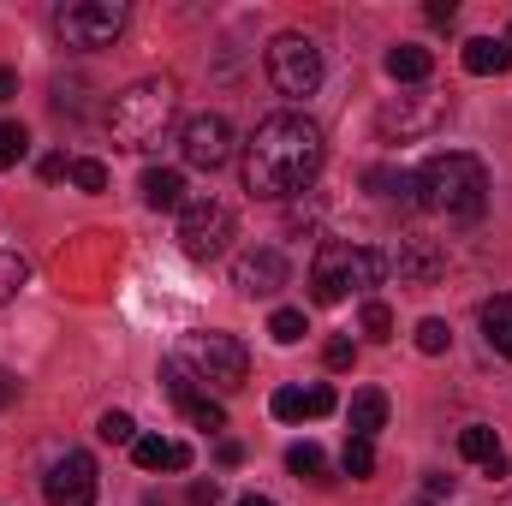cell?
Instances as JSON below:
<instances>
[{
	"label": "cell",
	"instance_id": "obj_1",
	"mask_svg": "<svg viewBox=\"0 0 512 506\" xmlns=\"http://www.w3.org/2000/svg\"><path fill=\"white\" fill-rule=\"evenodd\" d=\"M322 161H328V137L310 114H292V108L268 114V120H256L251 143H245V191L286 203L316 185Z\"/></svg>",
	"mask_w": 512,
	"mask_h": 506
},
{
	"label": "cell",
	"instance_id": "obj_2",
	"mask_svg": "<svg viewBox=\"0 0 512 506\" xmlns=\"http://www.w3.org/2000/svg\"><path fill=\"white\" fill-rule=\"evenodd\" d=\"M411 191H417V209H429V215L483 221V209H489V167L477 155H465V149H447V155H429L411 173Z\"/></svg>",
	"mask_w": 512,
	"mask_h": 506
},
{
	"label": "cell",
	"instance_id": "obj_3",
	"mask_svg": "<svg viewBox=\"0 0 512 506\" xmlns=\"http://www.w3.org/2000/svg\"><path fill=\"white\" fill-rule=\"evenodd\" d=\"M173 108H179V84L173 78H137L108 108V131H114L120 149H155L161 131L173 126Z\"/></svg>",
	"mask_w": 512,
	"mask_h": 506
},
{
	"label": "cell",
	"instance_id": "obj_4",
	"mask_svg": "<svg viewBox=\"0 0 512 506\" xmlns=\"http://www.w3.org/2000/svg\"><path fill=\"white\" fill-rule=\"evenodd\" d=\"M387 280V251H370V245H340L328 239L316 262H310V298L316 304H340L346 292H370Z\"/></svg>",
	"mask_w": 512,
	"mask_h": 506
},
{
	"label": "cell",
	"instance_id": "obj_5",
	"mask_svg": "<svg viewBox=\"0 0 512 506\" xmlns=\"http://www.w3.org/2000/svg\"><path fill=\"white\" fill-rule=\"evenodd\" d=\"M173 358L197 376V387H215V393H233V387H245V376H251V352L233 334H185Z\"/></svg>",
	"mask_w": 512,
	"mask_h": 506
},
{
	"label": "cell",
	"instance_id": "obj_6",
	"mask_svg": "<svg viewBox=\"0 0 512 506\" xmlns=\"http://www.w3.org/2000/svg\"><path fill=\"white\" fill-rule=\"evenodd\" d=\"M322 48L304 36V30H280L274 42H268V78H274V90L280 96H292V102H304V96H316L322 90Z\"/></svg>",
	"mask_w": 512,
	"mask_h": 506
},
{
	"label": "cell",
	"instance_id": "obj_7",
	"mask_svg": "<svg viewBox=\"0 0 512 506\" xmlns=\"http://www.w3.org/2000/svg\"><path fill=\"white\" fill-rule=\"evenodd\" d=\"M447 114H453V96L447 90H399V96H387L382 108H376V126L382 137H399V143H417V137H429V131L447 126Z\"/></svg>",
	"mask_w": 512,
	"mask_h": 506
},
{
	"label": "cell",
	"instance_id": "obj_8",
	"mask_svg": "<svg viewBox=\"0 0 512 506\" xmlns=\"http://www.w3.org/2000/svg\"><path fill=\"white\" fill-rule=\"evenodd\" d=\"M126 0H72L54 12V30L66 48H114L126 30Z\"/></svg>",
	"mask_w": 512,
	"mask_h": 506
},
{
	"label": "cell",
	"instance_id": "obj_9",
	"mask_svg": "<svg viewBox=\"0 0 512 506\" xmlns=\"http://www.w3.org/2000/svg\"><path fill=\"white\" fill-rule=\"evenodd\" d=\"M227 239H233V209L221 197H209V191L185 197V209H179V251L191 262H215L227 251Z\"/></svg>",
	"mask_w": 512,
	"mask_h": 506
},
{
	"label": "cell",
	"instance_id": "obj_10",
	"mask_svg": "<svg viewBox=\"0 0 512 506\" xmlns=\"http://www.w3.org/2000/svg\"><path fill=\"white\" fill-rule=\"evenodd\" d=\"M96 459L90 453H78V447H66L54 465H48V477H42V501L48 506H96Z\"/></svg>",
	"mask_w": 512,
	"mask_h": 506
},
{
	"label": "cell",
	"instance_id": "obj_11",
	"mask_svg": "<svg viewBox=\"0 0 512 506\" xmlns=\"http://www.w3.org/2000/svg\"><path fill=\"white\" fill-rule=\"evenodd\" d=\"M179 155H185V167L215 173V167L233 155V126H227L221 114H191L185 131H179Z\"/></svg>",
	"mask_w": 512,
	"mask_h": 506
},
{
	"label": "cell",
	"instance_id": "obj_12",
	"mask_svg": "<svg viewBox=\"0 0 512 506\" xmlns=\"http://www.w3.org/2000/svg\"><path fill=\"white\" fill-rule=\"evenodd\" d=\"M387 274H399L405 286H435V280L447 274V251H441L435 239H423V233H405V239L387 251Z\"/></svg>",
	"mask_w": 512,
	"mask_h": 506
},
{
	"label": "cell",
	"instance_id": "obj_13",
	"mask_svg": "<svg viewBox=\"0 0 512 506\" xmlns=\"http://www.w3.org/2000/svg\"><path fill=\"white\" fill-rule=\"evenodd\" d=\"M233 286L245 298H274L286 286V251L280 245H251V251L233 256Z\"/></svg>",
	"mask_w": 512,
	"mask_h": 506
},
{
	"label": "cell",
	"instance_id": "obj_14",
	"mask_svg": "<svg viewBox=\"0 0 512 506\" xmlns=\"http://www.w3.org/2000/svg\"><path fill=\"white\" fill-rule=\"evenodd\" d=\"M131 459H137V471H185L191 465V447L185 441H161V435H137L131 441Z\"/></svg>",
	"mask_w": 512,
	"mask_h": 506
},
{
	"label": "cell",
	"instance_id": "obj_15",
	"mask_svg": "<svg viewBox=\"0 0 512 506\" xmlns=\"http://www.w3.org/2000/svg\"><path fill=\"white\" fill-rule=\"evenodd\" d=\"M459 453H465L471 465H483L489 477H507V453H501V441H495V429H489V423L459 429Z\"/></svg>",
	"mask_w": 512,
	"mask_h": 506
},
{
	"label": "cell",
	"instance_id": "obj_16",
	"mask_svg": "<svg viewBox=\"0 0 512 506\" xmlns=\"http://www.w3.org/2000/svg\"><path fill=\"white\" fill-rule=\"evenodd\" d=\"M143 203H149L155 215L185 209V173H179V167H149V173H143Z\"/></svg>",
	"mask_w": 512,
	"mask_h": 506
},
{
	"label": "cell",
	"instance_id": "obj_17",
	"mask_svg": "<svg viewBox=\"0 0 512 506\" xmlns=\"http://www.w3.org/2000/svg\"><path fill=\"white\" fill-rule=\"evenodd\" d=\"M387 78L393 84H423L429 72H435V54L429 48H417V42H399V48H387Z\"/></svg>",
	"mask_w": 512,
	"mask_h": 506
},
{
	"label": "cell",
	"instance_id": "obj_18",
	"mask_svg": "<svg viewBox=\"0 0 512 506\" xmlns=\"http://www.w3.org/2000/svg\"><path fill=\"white\" fill-rule=\"evenodd\" d=\"M507 66H512L507 42H495V36H471V42H465V72H471V78H501Z\"/></svg>",
	"mask_w": 512,
	"mask_h": 506
},
{
	"label": "cell",
	"instance_id": "obj_19",
	"mask_svg": "<svg viewBox=\"0 0 512 506\" xmlns=\"http://www.w3.org/2000/svg\"><path fill=\"white\" fill-rule=\"evenodd\" d=\"M346 417H352V435H358V441H376V429L387 423V393L382 387H358Z\"/></svg>",
	"mask_w": 512,
	"mask_h": 506
},
{
	"label": "cell",
	"instance_id": "obj_20",
	"mask_svg": "<svg viewBox=\"0 0 512 506\" xmlns=\"http://www.w3.org/2000/svg\"><path fill=\"white\" fill-rule=\"evenodd\" d=\"M483 334H489V346L512 364V292H501V298L483 304Z\"/></svg>",
	"mask_w": 512,
	"mask_h": 506
},
{
	"label": "cell",
	"instance_id": "obj_21",
	"mask_svg": "<svg viewBox=\"0 0 512 506\" xmlns=\"http://www.w3.org/2000/svg\"><path fill=\"white\" fill-rule=\"evenodd\" d=\"M286 471L304 483H328V453L316 441H298V447H286Z\"/></svg>",
	"mask_w": 512,
	"mask_h": 506
},
{
	"label": "cell",
	"instance_id": "obj_22",
	"mask_svg": "<svg viewBox=\"0 0 512 506\" xmlns=\"http://www.w3.org/2000/svg\"><path fill=\"white\" fill-rule=\"evenodd\" d=\"M340 471L352 477V483H364V477H376V441H346V453H340Z\"/></svg>",
	"mask_w": 512,
	"mask_h": 506
},
{
	"label": "cell",
	"instance_id": "obj_23",
	"mask_svg": "<svg viewBox=\"0 0 512 506\" xmlns=\"http://www.w3.org/2000/svg\"><path fill=\"white\" fill-rule=\"evenodd\" d=\"M161 387H167V399H173V405H191V399H203V393H197V376H191L179 358H167V364H161Z\"/></svg>",
	"mask_w": 512,
	"mask_h": 506
},
{
	"label": "cell",
	"instance_id": "obj_24",
	"mask_svg": "<svg viewBox=\"0 0 512 506\" xmlns=\"http://www.w3.org/2000/svg\"><path fill=\"white\" fill-rule=\"evenodd\" d=\"M24 280H30V262H24L18 251H0V304H12Z\"/></svg>",
	"mask_w": 512,
	"mask_h": 506
},
{
	"label": "cell",
	"instance_id": "obj_25",
	"mask_svg": "<svg viewBox=\"0 0 512 506\" xmlns=\"http://www.w3.org/2000/svg\"><path fill=\"white\" fill-rule=\"evenodd\" d=\"M24 149H30V131L18 126V120H0V173H6V167H18V161H24Z\"/></svg>",
	"mask_w": 512,
	"mask_h": 506
},
{
	"label": "cell",
	"instance_id": "obj_26",
	"mask_svg": "<svg viewBox=\"0 0 512 506\" xmlns=\"http://www.w3.org/2000/svg\"><path fill=\"white\" fill-rule=\"evenodd\" d=\"M268 334H274V346H298L310 328H304V310H274L268 316Z\"/></svg>",
	"mask_w": 512,
	"mask_h": 506
},
{
	"label": "cell",
	"instance_id": "obj_27",
	"mask_svg": "<svg viewBox=\"0 0 512 506\" xmlns=\"http://www.w3.org/2000/svg\"><path fill=\"white\" fill-rule=\"evenodd\" d=\"M447 346H453L447 322H441V316H423V322H417V352H423V358H441Z\"/></svg>",
	"mask_w": 512,
	"mask_h": 506
},
{
	"label": "cell",
	"instance_id": "obj_28",
	"mask_svg": "<svg viewBox=\"0 0 512 506\" xmlns=\"http://www.w3.org/2000/svg\"><path fill=\"white\" fill-rule=\"evenodd\" d=\"M96 435H102L108 447H131V441H137V423H131L126 411H102V423H96Z\"/></svg>",
	"mask_w": 512,
	"mask_h": 506
},
{
	"label": "cell",
	"instance_id": "obj_29",
	"mask_svg": "<svg viewBox=\"0 0 512 506\" xmlns=\"http://www.w3.org/2000/svg\"><path fill=\"white\" fill-rule=\"evenodd\" d=\"M72 185L96 197V191H108V167H102V161H90V155H78V161H72Z\"/></svg>",
	"mask_w": 512,
	"mask_h": 506
},
{
	"label": "cell",
	"instance_id": "obj_30",
	"mask_svg": "<svg viewBox=\"0 0 512 506\" xmlns=\"http://www.w3.org/2000/svg\"><path fill=\"white\" fill-rule=\"evenodd\" d=\"M268 411H274L280 423H304V387H280V393L268 399Z\"/></svg>",
	"mask_w": 512,
	"mask_h": 506
},
{
	"label": "cell",
	"instance_id": "obj_31",
	"mask_svg": "<svg viewBox=\"0 0 512 506\" xmlns=\"http://www.w3.org/2000/svg\"><path fill=\"white\" fill-rule=\"evenodd\" d=\"M185 417H191L197 429H209V435H215V429H227V411H221L209 393H203V399H191V405H185Z\"/></svg>",
	"mask_w": 512,
	"mask_h": 506
},
{
	"label": "cell",
	"instance_id": "obj_32",
	"mask_svg": "<svg viewBox=\"0 0 512 506\" xmlns=\"http://www.w3.org/2000/svg\"><path fill=\"white\" fill-rule=\"evenodd\" d=\"M364 334L370 340H393V310H387L382 298H364Z\"/></svg>",
	"mask_w": 512,
	"mask_h": 506
},
{
	"label": "cell",
	"instance_id": "obj_33",
	"mask_svg": "<svg viewBox=\"0 0 512 506\" xmlns=\"http://www.w3.org/2000/svg\"><path fill=\"white\" fill-rule=\"evenodd\" d=\"M322 364H328V370H352V364H358V346H352L346 334H334V340L322 346Z\"/></svg>",
	"mask_w": 512,
	"mask_h": 506
},
{
	"label": "cell",
	"instance_id": "obj_34",
	"mask_svg": "<svg viewBox=\"0 0 512 506\" xmlns=\"http://www.w3.org/2000/svg\"><path fill=\"white\" fill-rule=\"evenodd\" d=\"M334 405H340V399H334V387H328V381H316V387L304 393V417H328Z\"/></svg>",
	"mask_w": 512,
	"mask_h": 506
},
{
	"label": "cell",
	"instance_id": "obj_35",
	"mask_svg": "<svg viewBox=\"0 0 512 506\" xmlns=\"http://www.w3.org/2000/svg\"><path fill=\"white\" fill-rule=\"evenodd\" d=\"M185 501H191V506H215V501H221V483H215V477H209V483H191V489H185Z\"/></svg>",
	"mask_w": 512,
	"mask_h": 506
},
{
	"label": "cell",
	"instance_id": "obj_36",
	"mask_svg": "<svg viewBox=\"0 0 512 506\" xmlns=\"http://www.w3.org/2000/svg\"><path fill=\"white\" fill-rule=\"evenodd\" d=\"M453 18H459L453 0H429V24H453Z\"/></svg>",
	"mask_w": 512,
	"mask_h": 506
},
{
	"label": "cell",
	"instance_id": "obj_37",
	"mask_svg": "<svg viewBox=\"0 0 512 506\" xmlns=\"http://www.w3.org/2000/svg\"><path fill=\"white\" fill-rule=\"evenodd\" d=\"M423 489H429V495H453V477H441V471H429V477H423Z\"/></svg>",
	"mask_w": 512,
	"mask_h": 506
},
{
	"label": "cell",
	"instance_id": "obj_38",
	"mask_svg": "<svg viewBox=\"0 0 512 506\" xmlns=\"http://www.w3.org/2000/svg\"><path fill=\"white\" fill-rule=\"evenodd\" d=\"M18 96V72L12 66H0V102H12Z\"/></svg>",
	"mask_w": 512,
	"mask_h": 506
},
{
	"label": "cell",
	"instance_id": "obj_39",
	"mask_svg": "<svg viewBox=\"0 0 512 506\" xmlns=\"http://www.w3.org/2000/svg\"><path fill=\"white\" fill-rule=\"evenodd\" d=\"M12 399H18V381H12L6 370H0V405H12Z\"/></svg>",
	"mask_w": 512,
	"mask_h": 506
},
{
	"label": "cell",
	"instance_id": "obj_40",
	"mask_svg": "<svg viewBox=\"0 0 512 506\" xmlns=\"http://www.w3.org/2000/svg\"><path fill=\"white\" fill-rule=\"evenodd\" d=\"M239 506H274V501H268V495H245Z\"/></svg>",
	"mask_w": 512,
	"mask_h": 506
},
{
	"label": "cell",
	"instance_id": "obj_41",
	"mask_svg": "<svg viewBox=\"0 0 512 506\" xmlns=\"http://www.w3.org/2000/svg\"><path fill=\"white\" fill-rule=\"evenodd\" d=\"M501 506H512V489H507V495H501Z\"/></svg>",
	"mask_w": 512,
	"mask_h": 506
},
{
	"label": "cell",
	"instance_id": "obj_42",
	"mask_svg": "<svg viewBox=\"0 0 512 506\" xmlns=\"http://www.w3.org/2000/svg\"><path fill=\"white\" fill-rule=\"evenodd\" d=\"M507 48H512V24H507Z\"/></svg>",
	"mask_w": 512,
	"mask_h": 506
}]
</instances>
